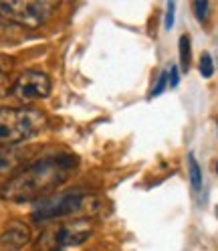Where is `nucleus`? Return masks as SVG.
Returning a JSON list of instances; mask_svg holds the SVG:
<instances>
[{
    "mask_svg": "<svg viewBox=\"0 0 218 251\" xmlns=\"http://www.w3.org/2000/svg\"><path fill=\"white\" fill-rule=\"evenodd\" d=\"M216 170H218V166H216Z\"/></svg>",
    "mask_w": 218,
    "mask_h": 251,
    "instance_id": "a211bd4d",
    "label": "nucleus"
},
{
    "mask_svg": "<svg viewBox=\"0 0 218 251\" xmlns=\"http://www.w3.org/2000/svg\"><path fill=\"white\" fill-rule=\"evenodd\" d=\"M91 199L85 191H65L59 195H49L35 202L33 217L37 221H55V219H69L85 211L87 201Z\"/></svg>",
    "mask_w": 218,
    "mask_h": 251,
    "instance_id": "20e7f679",
    "label": "nucleus"
},
{
    "mask_svg": "<svg viewBox=\"0 0 218 251\" xmlns=\"http://www.w3.org/2000/svg\"><path fill=\"white\" fill-rule=\"evenodd\" d=\"M200 75L206 77V79L214 75V61H212L210 53H202V57H200Z\"/></svg>",
    "mask_w": 218,
    "mask_h": 251,
    "instance_id": "f8f14e48",
    "label": "nucleus"
},
{
    "mask_svg": "<svg viewBox=\"0 0 218 251\" xmlns=\"http://www.w3.org/2000/svg\"><path fill=\"white\" fill-rule=\"evenodd\" d=\"M57 8L59 2L55 0H46V2L44 0H33V2L8 0V2H0V17L26 28H37L49 21Z\"/></svg>",
    "mask_w": 218,
    "mask_h": 251,
    "instance_id": "39448f33",
    "label": "nucleus"
},
{
    "mask_svg": "<svg viewBox=\"0 0 218 251\" xmlns=\"http://www.w3.org/2000/svg\"><path fill=\"white\" fill-rule=\"evenodd\" d=\"M168 81H170V87H178V83H180V73H178V67H176V65L170 67Z\"/></svg>",
    "mask_w": 218,
    "mask_h": 251,
    "instance_id": "dca6fc26",
    "label": "nucleus"
},
{
    "mask_svg": "<svg viewBox=\"0 0 218 251\" xmlns=\"http://www.w3.org/2000/svg\"><path fill=\"white\" fill-rule=\"evenodd\" d=\"M30 241V229L22 221H10L0 233V251H21Z\"/></svg>",
    "mask_w": 218,
    "mask_h": 251,
    "instance_id": "0eeeda50",
    "label": "nucleus"
},
{
    "mask_svg": "<svg viewBox=\"0 0 218 251\" xmlns=\"http://www.w3.org/2000/svg\"><path fill=\"white\" fill-rule=\"evenodd\" d=\"M178 51H180V65L184 71L190 69V61H192V43L188 35H182L178 41Z\"/></svg>",
    "mask_w": 218,
    "mask_h": 251,
    "instance_id": "1a4fd4ad",
    "label": "nucleus"
},
{
    "mask_svg": "<svg viewBox=\"0 0 218 251\" xmlns=\"http://www.w3.org/2000/svg\"><path fill=\"white\" fill-rule=\"evenodd\" d=\"M174 12H176V4L168 2V8H166V28L168 30L174 26Z\"/></svg>",
    "mask_w": 218,
    "mask_h": 251,
    "instance_id": "2eb2a0df",
    "label": "nucleus"
},
{
    "mask_svg": "<svg viewBox=\"0 0 218 251\" xmlns=\"http://www.w3.org/2000/svg\"><path fill=\"white\" fill-rule=\"evenodd\" d=\"M46 114L39 107H2L0 109V146L21 144L44 132Z\"/></svg>",
    "mask_w": 218,
    "mask_h": 251,
    "instance_id": "f03ea898",
    "label": "nucleus"
},
{
    "mask_svg": "<svg viewBox=\"0 0 218 251\" xmlns=\"http://www.w3.org/2000/svg\"><path fill=\"white\" fill-rule=\"evenodd\" d=\"M93 231H95V225H93L91 219H85V217L61 221L59 225L46 229L41 235L39 247L43 251H65L85 243L93 235Z\"/></svg>",
    "mask_w": 218,
    "mask_h": 251,
    "instance_id": "7ed1b4c3",
    "label": "nucleus"
},
{
    "mask_svg": "<svg viewBox=\"0 0 218 251\" xmlns=\"http://www.w3.org/2000/svg\"><path fill=\"white\" fill-rule=\"evenodd\" d=\"M166 83H168V73H166V71H162V73H160V79H158V83H155V87H153V91H152V98L160 96V93L166 89Z\"/></svg>",
    "mask_w": 218,
    "mask_h": 251,
    "instance_id": "4468645a",
    "label": "nucleus"
},
{
    "mask_svg": "<svg viewBox=\"0 0 218 251\" xmlns=\"http://www.w3.org/2000/svg\"><path fill=\"white\" fill-rule=\"evenodd\" d=\"M216 126H218V120H216Z\"/></svg>",
    "mask_w": 218,
    "mask_h": 251,
    "instance_id": "f3484780",
    "label": "nucleus"
},
{
    "mask_svg": "<svg viewBox=\"0 0 218 251\" xmlns=\"http://www.w3.org/2000/svg\"><path fill=\"white\" fill-rule=\"evenodd\" d=\"M51 89H53V81H51L49 75L43 73V71L28 69V71L19 73V77L12 81L10 93L21 103H30L35 100L49 98Z\"/></svg>",
    "mask_w": 218,
    "mask_h": 251,
    "instance_id": "423d86ee",
    "label": "nucleus"
},
{
    "mask_svg": "<svg viewBox=\"0 0 218 251\" xmlns=\"http://www.w3.org/2000/svg\"><path fill=\"white\" fill-rule=\"evenodd\" d=\"M77 166H79V160L67 152L41 156L12 172V176L0 188V197L12 202L41 201L63 184Z\"/></svg>",
    "mask_w": 218,
    "mask_h": 251,
    "instance_id": "f257e3e1",
    "label": "nucleus"
},
{
    "mask_svg": "<svg viewBox=\"0 0 218 251\" xmlns=\"http://www.w3.org/2000/svg\"><path fill=\"white\" fill-rule=\"evenodd\" d=\"M208 10H210V4L206 2V0H198V2H194V12L200 23H206L208 19Z\"/></svg>",
    "mask_w": 218,
    "mask_h": 251,
    "instance_id": "ddd939ff",
    "label": "nucleus"
},
{
    "mask_svg": "<svg viewBox=\"0 0 218 251\" xmlns=\"http://www.w3.org/2000/svg\"><path fill=\"white\" fill-rule=\"evenodd\" d=\"M21 162V152H17L10 146H0V176L14 170Z\"/></svg>",
    "mask_w": 218,
    "mask_h": 251,
    "instance_id": "6e6552de",
    "label": "nucleus"
},
{
    "mask_svg": "<svg viewBox=\"0 0 218 251\" xmlns=\"http://www.w3.org/2000/svg\"><path fill=\"white\" fill-rule=\"evenodd\" d=\"M12 89V81L8 77V61L0 59V100H2L6 93H10Z\"/></svg>",
    "mask_w": 218,
    "mask_h": 251,
    "instance_id": "9b49d317",
    "label": "nucleus"
},
{
    "mask_svg": "<svg viewBox=\"0 0 218 251\" xmlns=\"http://www.w3.org/2000/svg\"><path fill=\"white\" fill-rule=\"evenodd\" d=\"M188 170H190V182H192V188L194 191H200L202 188V170L194 158V154L188 156Z\"/></svg>",
    "mask_w": 218,
    "mask_h": 251,
    "instance_id": "9d476101",
    "label": "nucleus"
}]
</instances>
